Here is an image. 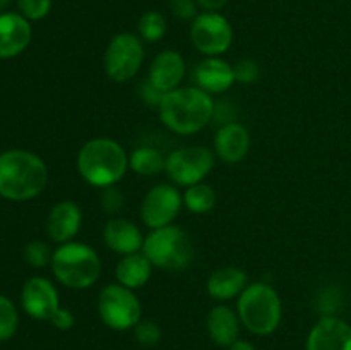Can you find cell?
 Returning a JSON list of instances; mask_svg holds the SVG:
<instances>
[{"label": "cell", "mask_w": 351, "mask_h": 350, "mask_svg": "<svg viewBox=\"0 0 351 350\" xmlns=\"http://www.w3.org/2000/svg\"><path fill=\"white\" fill-rule=\"evenodd\" d=\"M160 119L173 132L189 136L204 129L215 113L211 95L197 86L177 88L165 93L160 106Z\"/></svg>", "instance_id": "cell-1"}, {"label": "cell", "mask_w": 351, "mask_h": 350, "mask_svg": "<svg viewBox=\"0 0 351 350\" xmlns=\"http://www.w3.org/2000/svg\"><path fill=\"white\" fill-rule=\"evenodd\" d=\"M230 350H256V347L250 342H247V340H237V342L230 347Z\"/></svg>", "instance_id": "cell-36"}, {"label": "cell", "mask_w": 351, "mask_h": 350, "mask_svg": "<svg viewBox=\"0 0 351 350\" xmlns=\"http://www.w3.org/2000/svg\"><path fill=\"white\" fill-rule=\"evenodd\" d=\"M23 307L31 318L40 321H51L60 309L58 292L50 280L43 277H33L24 283L21 294Z\"/></svg>", "instance_id": "cell-12"}, {"label": "cell", "mask_w": 351, "mask_h": 350, "mask_svg": "<svg viewBox=\"0 0 351 350\" xmlns=\"http://www.w3.org/2000/svg\"><path fill=\"white\" fill-rule=\"evenodd\" d=\"M197 88L204 89L209 95H219L232 88L235 82L233 65L219 57H206L195 65L194 71Z\"/></svg>", "instance_id": "cell-17"}, {"label": "cell", "mask_w": 351, "mask_h": 350, "mask_svg": "<svg viewBox=\"0 0 351 350\" xmlns=\"http://www.w3.org/2000/svg\"><path fill=\"white\" fill-rule=\"evenodd\" d=\"M33 30L23 14H0V58H12L23 54L31 43Z\"/></svg>", "instance_id": "cell-13"}, {"label": "cell", "mask_w": 351, "mask_h": 350, "mask_svg": "<svg viewBox=\"0 0 351 350\" xmlns=\"http://www.w3.org/2000/svg\"><path fill=\"white\" fill-rule=\"evenodd\" d=\"M151 273H153V264L144 256V253L127 254L117 263L115 268L117 281L130 290L144 287L149 281Z\"/></svg>", "instance_id": "cell-22"}, {"label": "cell", "mask_w": 351, "mask_h": 350, "mask_svg": "<svg viewBox=\"0 0 351 350\" xmlns=\"http://www.w3.org/2000/svg\"><path fill=\"white\" fill-rule=\"evenodd\" d=\"M201 7H204L206 10H213V12H218L219 9L228 3V0H195Z\"/></svg>", "instance_id": "cell-35"}, {"label": "cell", "mask_w": 351, "mask_h": 350, "mask_svg": "<svg viewBox=\"0 0 351 350\" xmlns=\"http://www.w3.org/2000/svg\"><path fill=\"white\" fill-rule=\"evenodd\" d=\"M123 205V194L115 187V185H110V187L103 189L101 194V206L106 213H117Z\"/></svg>", "instance_id": "cell-32"}, {"label": "cell", "mask_w": 351, "mask_h": 350, "mask_svg": "<svg viewBox=\"0 0 351 350\" xmlns=\"http://www.w3.org/2000/svg\"><path fill=\"white\" fill-rule=\"evenodd\" d=\"M137 30L143 40L154 43V41H160L167 33V19L158 10H147L141 16Z\"/></svg>", "instance_id": "cell-25"}, {"label": "cell", "mask_w": 351, "mask_h": 350, "mask_svg": "<svg viewBox=\"0 0 351 350\" xmlns=\"http://www.w3.org/2000/svg\"><path fill=\"white\" fill-rule=\"evenodd\" d=\"M51 270L62 285L74 290L93 287L101 275V261L93 247L82 242H65L53 250Z\"/></svg>", "instance_id": "cell-4"}, {"label": "cell", "mask_w": 351, "mask_h": 350, "mask_svg": "<svg viewBox=\"0 0 351 350\" xmlns=\"http://www.w3.org/2000/svg\"><path fill=\"white\" fill-rule=\"evenodd\" d=\"M19 14L27 21H41L51 9V0H17Z\"/></svg>", "instance_id": "cell-28"}, {"label": "cell", "mask_w": 351, "mask_h": 350, "mask_svg": "<svg viewBox=\"0 0 351 350\" xmlns=\"http://www.w3.org/2000/svg\"><path fill=\"white\" fill-rule=\"evenodd\" d=\"M165 165H167V158L156 148L141 146L129 156V168L143 177L158 175L165 170Z\"/></svg>", "instance_id": "cell-23"}, {"label": "cell", "mask_w": 351, "mask_h": 350, "mask_svg": "<svg viewBox=\"0 0 351 350\" xmlns=\"http://www.w3.org/2000/svg\"><path fill=\"white\" fill-rule=\"evenodd\" d=\"M134 335L141 345L153 347L161 340V328L154 321H139L134 326Z\"/></svg>", "instance_id": "cell-29"}, {"label": "cell", "mask_w": 351, "mask_h": 350, "mask_svg": "<svg viewBox=\"0 0 351 350\" xmlns=\"http://www.w3.org/2000/svg\"><path fill=\"white\" fill-rule=\"evenodd\" d=\"M74 321H75L74 314H72L69 309L60 307L57 311V314L51 318L50 323L55 326V328H58V329H71L72 326H74Z\"/></svg>", "instance_id": "cell-34"}, {"label": "cell", "mask_w": 351, "mask_h": 350, "mask_svg": "<svg viewBox=\"0 0 351 350\" xmlns=\"http://www.w3.org/2000/svg\"><path fill=\"white\" fill-rule=\"evenodd\" d=\"M184 206V196L175 185L158 184L144 196L141 205V218L149 229L171 225Z\"/></svg>", "instance_id": "cell-11"}, {"label": "cell", "mask_w": 351, "mask_h": 350, "mask_svg": "<svg viewBox=\"0 0 351 350\" xmlns=\"http://www.w3.org/2000/svg\"><path fill=\"white\" fill-rule=\"evenodd\" d=\"M103 240L106 246L122 256L143 250L144 237L139 226L125 218H112L103 230Z\"/></svg>", "instance_id": "cell-19"}, {"label": "cell", "mask_w": 351, "mask_h": 350, "mask_svg": "<svg viewBox=\"0 0 351 350\" xmlns=\"http://www.w3.org/2000/svg\"><path fill=\"white\" fill-rule=\"evenodd\" d=\"M10 5V0H0V10H5Z\"/></svg>", "instance_id": "cell-37"}, {"label": "cell", "mask_w": 351, "mask_h": 350, "mask_svg": "<svg viewBox=\"0 0 351 350\" xmlns=\"http://www.w3.org/2000/svg\"><path fill=\"white\" fill-rule=\"evenodd\" d=\"M48 182V168L38 154L9 150L0 154V196L10 201H27L41 194Z\"/></svg>", "instance_id": "cell-2"}, {"label": "cell", "mask_w": 351, "mask_h": 350, "mask_svg": "<svg viewBox=\"0 0 351 350\" xmlns=\"http://www.w3.org/2000/svg\"><path fill=\"white\" fill-rule=\"evenodd\" d=\"M82 213L74 201H60L51 208L47 220L48 235L53 242H71L81 229Z\"/></svg>", "instance_id": "cell-18"}, {"label": "cell", "mask_w": 351, "mask_h": 350, "mask_svg": "<svg viewBox=\"0 0 351 350\" xmlns=\"http://www.w3.org/2000/svg\"><path fill=\"white\" fill-rule=\"evenodd\" d=\"M170 10L173 16H177L178 19L184 21H194L199 16L197 5L199 3L195 0H170L168 2Z\"/></svg>", "instance_id": "cell-31"}, {"label": "cell", "mask_w": 351, "mask_h": 350, "mask_svg": "<svg viewBox=\"0 0 351 350\" xmlns=\"http://www.w3.org/2000/svg\"><path fill=\"white\" fill-rule=\"evenodd\" d=\"M250 148L249 130L242 124L230 122L218 129L215 137V153L225 163H240Z\"/></svg>", "instance_id": "cell-16"}, {"label": "cell", "mask_w": 351, "mask_h": 350, "mask_svg": "<svg viewBox=\"0 0 351 350\" xmlns=\"http://www.w3.org/2000/svg\"><path fill=\"white\" fill-rule=\"evenodd\" d=\"M144 62V47L134 33H119L112 38L105 50V71L115 82L130 81Z\"/></svg>", "instance_id": "cell-8"}, {"label": "cell", "mask_w": 351, "mask_h": 350, "mask_svg": "<svg viewBox=\"0 0 351 350\" xmlns=\"http://www.w3.org/2000/svg\"><path fill=\"white\" fill-rule=\"evenodd\" d=\"M307 350H351V326L326 316L308 333Z\"/></svg>", "instance_id": "cell-14"}, {"label": "cell", "mask_w": 351, "mask_h": 350, "mask_svg": "<svg viewBox=\"0 0 351 350\" xmlns=\"http://www.w3.org/2000/svg\"><path fill=\"white\" fill-rule=\"evenodd\" d=\"M215 153L208 148L189 146L171 151L167 156L165 172L177 185L191 187L201 184L215 167Z\"/></svg>", "instance_id": "cell-9"}, {"label": "cell", "mask_w": 351, "mask_h": 350, "mask_svg": "<svg viewBox=\"0 0 351 350\" xmlns=\"http://www.w3.org/2000/svg\"><path fill=\"white\" fill-rule=\"evenodd\" d=\"M191 40L206 57H219L232 47L233 27L225 16L206 10L192 21Z\"/></svg>", "instance_id": "cell-10"}, {"label": "cell", "mask_w": 351, "mask_h": 350, "mask_svg": "<svg viewBox=\"0 0 351 350\" xmlns=\"http://www.w3.org/2000/svg\"><path fill=\"white\" fill-rule=\"evenodd\" d=\"M129 168V156L117 141L96 137L79 150L77 170L93 187H110L123 178Z\"/></svg>", "instance_id": "cell-3"}, {"label": "cell", "mask_w": 351, "mask_h": 350, "mask_svg": "<svg viewBox=\"0 0 351 350\" xmlns=\"http://www.w3.org/2000/svg\"><path fill=\"white\" fill-rule=\"evenodd\" d=\"M98 312L108 328L130 329L141 321V302L130 288L120 283L106 285L98 297Z\"/></svg>", "instance_id": "cell-7"}, {"label": "cell", "mask_w": 351, "mask_h": 350, "mask_svg": "<svg viewBox=\"0 0 351 350\" xmlns=\"http://www.w3.org/2000/svg\"><path fill=\"white\" fill-rule=\"evenodd\" d=\"M185 78V60L178 51L165 50L153 58L147 81L161 93L173 91Z\"/></svg>", "instance_id": "cell-15"}, {"label": "cell", "mask_w": 351, "mask_h": 350, "mask_svg": "<svg viewBox=\"0 0 351 350\" xmlns=\"http://www.w3.org/2000/svg\"><path fill=\"white\" fill-rule=\"evenodd\" d=\"M216 205V192L211 185L208 184H195L187 187L184 194V206L189 211L195 215H204L211 211Z\"/></svg>", "instance_id": "cell-24"}, {"label": "cell", "mask_w": 351, "mask_h": 350, "mask_svg": "<svg viewBox=\"0 0 351 350\" xmlns=\"http://www.w3.org/2000/svg\"><path fill=\"white\" fill-rule=\"evenodd\" d=\"M51 256H53V253H51L50 246L47 242H41V240H33L24 249V259L33 268L47 266L48 263H51Z\"/></svg>", "instance_id": "cell-27"}, {"label": "cell", "mask_w": 351, "mask_h": 350, "mask_svg": "<svg viewBox=\"0 0 351 350\" xmlns=\"http://www.w3.org/2000/svg\"><path fill=\"white\" fill-rule=\"evenodd\" d=\"M233 74H235V81L242 82V84H250L259 79V64L252 58H242L233 65Z\"/></svg>", "instance_id": "cell-30"}, {"label": "cell", "mask_w": 351, "mask_h": 350, "mask_svg": "<svg viewBox=\"0 0 351 350\" xmlns=\"http://www.w3.org/2000/svg\"><path fill=\"white\" fill-rule=\"evenodd\" d=\"M19 326V314L10 301L5 295H0V342H7L12 338Z\"/></svg>", "instance_id": "cell-26"}, {"label": "cell", "mask_w": 351, "mask_h": 350, "mask_svg": "<svg viewBox=\"0 0 351 350\" xmlns=\"http://www.w3.org/2000/svg\"><path fill=\"white\" fill-rule=\"evenodd\" d=\"M239 318L254 335H269L280 326L283 305L278 292L267 283H250L239 295Z\"/></svg>", "instance_id": "cell-5"}, {"label": "cell", "mask_w": 351, "mask_h": 350, "mask_svg": "<svg viewBox=\"0 0 351 350\" xmlns=\"http://www.w3.org/2000/svg\"><path fill=\"white\" fill-rule=\"evenodd\" d=\"M163 96L165 93H161L160 89L154 88L149 81H146L143 86H141V98H143L144 103H147V105L160 106Z\"/></svg>", "instance_id": "cell-33"}, {"label": "cell", "mask_w": 351, "mask_h": 350, "mask_svg": "<svg viewBox=\"0 0 351 350\" xmlns=\"http://www.w3.org/2000/svg\"><path fill=\"white\" fill-rule=\"evenodd\" d=\"M247 287V275L240 268L226 266L213 271L208 280V292L216 301H230L239 297Z\"/></svg>", "instance_id": "cell-21"}, {"label": "cell", "mask_w": 351, "mask_h": 350, "mask_svg": "<svg viewBox=\"0 0 351 350\" xmlns=\"http://www.w3.org/2000/svg\"><path fill=\"white\" fill-rule=\"evenodd\" d=\"M240 318L228 305H216L208 316V331L213 342L221 347H232L240 335Z\"/></svg>", "instance_id": "cell-20"}, {"label": "cell", "mask_w": 351, "mask_h": 350, "mask_svg": "<svg viewBox=\"0 0 351 350\" xmlns=\"http://www.w3.org/2000/svg\"><path fill=\"white\" fill-rule=\"evenodd\" d=\"M143 253L151 264L167 271L184 270L192 261V244L187 233L175 225L151 230L144 239Z\"/></svg>", "instance_id": "cell-6"}]
</instances>
